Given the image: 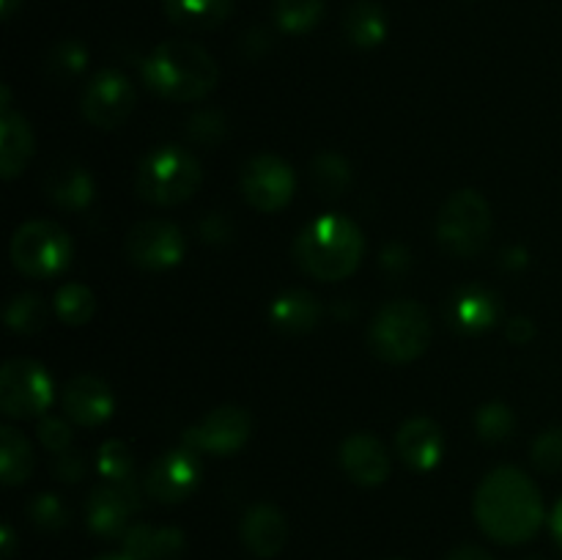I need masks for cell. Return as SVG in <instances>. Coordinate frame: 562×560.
<instances>
[{"label":"cell","mask_w":562,"mask_h":560,"mask_svg":"<svg viewBox=\"0 0 562 560\" xmlns=\"http://www.w3.org/2000/svg\"><path fill=\"white\" fill-rule=\"evenodd\" d=\"M492 236V206L477 190H459L442 203L437 217V239L450 256L472 258Z\"/></svg>","instance_id":"obj_6"},{"label":"cell","mask_w":562,"mask_h":560,"mask_svg":"<svg viewBox=\"0 0 562 560\" xmlns=\"http://www.w3.org/2000/svg\"><path fill=\"white\" fill-rule=\"evenodd\" d=\"M0 555H3V560L14 555V530H11V525H3V530H0Z\"/></svg>","instance_id":"obj_42"},{"label":"cell","mask_w":562,"mask_h":560,"mask_svg":"<svg viewBox=\"0 0 562 560\" xmlns=\"http://www.w3.org/2000/svg\"><path fill=\"white\" fill-rule=\"evenodd\" d=\"M53 379L42 362L14 357L0 368V410L11 421L44 417L53 404Z\"/></svg>","instance_id":"obj_8"},{"label":"cell","mask_w":562,"mask_h":560,"mask_svg":"<svg viewBox=\"0 0 562 560\" xmlns=\"http://www.w3.org/2000/svg\"><path fill=\"white\" fill-rule=\"evenodd\" d=\"M395 453L409 470L431 472L442 461V428L431 417H409L395 434Z\"/></svg>","instance_id":"obj_17"},{"label":"cell","mask_w":562,"mask_h":560,"mask_svg":"<svg viewBox=\"0 0 562 560\" xmlns=\"http://www.w3.org/2000/svg\"><path fill=\"white\" fill-rule=\"evenodd\" d=\"M143 80L168 102H201L217 88L220 66L201 44L168 38L143 60Z\"/></svg>","instance_id":"obj_3"},{"label":"cell","mask_w":562,"mask_h":560,"mask_svg":"<svg viewBox=\"0 0 562 560\" xmlns=\"http://www.w3.org/2000/svg\"><path fill=\"white\" fill-rule=\"evenodd\" d=\"M33 152H36V141H33V130L25 115L3 110L0 113V173L3 179H16L27 168Z\"/></svg>","instance_id":"obj_22"},{"label":"cell","mask_w":562,"mask_h":560,"mask_svg":"<svg viewBox=\"0 0 562 560\" xmlns=\"http://www.w3.org/2000/svg\"><path fill=\"white\" fill-rule=\"evenodd\" d=\"M250 412L241 410V406H217L209 415H203V421L187 428L181 443H184V448L195 450V453L231 456L250 439Z\"/></svg>","instance_id":"obj_11"},{"label":"cell","mask_w":562,"mask_h":560,"mask_svg":"<svg viewBox=\"0 0 562 560\" xmlns=\"http://www.w3.org/2000/svg\"><path fill=\"white\" fill-rule=\"evenodd\" d=\"M532 461L541 472H562V426H552L547 432L538 434L536 445H532Z\"/></svg>","instance_id":"obj_35"},{"label":"cell","mask_w":562,"mask_h":560,"mask_svg":"<svg viewBox=\"0 0 562 560\" xmlns=\"http://www.w3.org/2000/svg\"><path fill=\"white\" fill-rule=\"evenodd\" d=\"M201 234L206 242H225L231 236V223L225 220V214L214 212L201 223Z\"/></svg>","instance_id":"obj_39"},{"label":"cell","mask_w":562,"mask_h":560,"mask_svg":"<svg viewBox=\"0 0 562 560\" xmlns=\"http://www.w3.org/2000/svg\"><path fill=\"white\" fill-rule=\"evenodd\" d=\"M475 522L492 541L519 547L538 536L547 508L541 489L519 467H497L477 486L472 500Z\"/></svg>","instance_id":"obj_1"},{"label":"cell","mask_w":562,"mask_h":560,"mask_svg":"<svg viewBox=\"0 0 562 560\" xmlns=\"http://www.w3.org/2000/svg\"><path fill=\"white\" fill-rule=\"evenodd\" d=\"M549 527H552L554 541H558L560 549H562V497L558 500V505H554L552 516H549Z\"/></svg>","instance_id":"obj_43"},{"label":"cell","mask_w":562,"mask_h":560,"mask_svg":"<svg viewBox=\"0 0 562 560\" xmlns=\"http://www.w3.org/2000/svg\"><path fill=\"white\" fill-rule=\"evenodd\" d=\"M505 335H508L510 344L521 346V344H527V340L536 338V324L525 316H516V318H510L508 327H505Z\"/></svg>","instance_id":"obj_40"},{"label":"cell","mask_w":562,"mask_h":560,"mask_svg":"<svg viewBox=\"0 0 562 560\" xmlns=\"http://www.w3.org/2000/svg\"><path fill=\"white\" fill-rule=\"evenodd\" d=\"M239 187L245 201L256 212L274 214L291 203L296 192V176L285 159L278 154H256L241 168Z\"/></svg>","instance_id":"obj_9"},{"label":"cell","mask_w":562,"mask_h":560,"mask_svg":"<svg viewBox=\"0 0 562 560\" xmlns=\"http://www.w3.org/2000/svg\"><path fill=\"white\" fill-rule=\"evenodd\" d=\"M318 322H322V305H318L311 291L291 289L285 294L274 296L272 305H269V324L278 333L305 335L316 329Z\"/></svg>","instance_id":"obj_23"},{"label":"cell","mask_w":562,"mask_h":560,"mask_svg":"<svg viewBox=\"0 0 562 560\" xmlns=\"http://www.w3.org/2000/svg\"><path fill=\"white\" fill-rule=\"evenodd\" d=\"M97 472L102 475V481H135V459H132V450L126 448V443H121V439L102 443L97 453Z\"/></svg>","instance_id":"obj_31"},{"label":"cell","mask_w":562,"mask_h":560,"mask_svg":"<svg viewBox=\"0 0 562 560\" xmlns=\"http://www.w3.org/2000/svg\"><path fill=\"white\" fill-rule=\"evenodd\" d=\"M475 432L486 443H503L516 432L514 410L508 404H499V401L481 406L475 415Z\"/></svg>","instance_id":"obj_32"},{"label":"cell","mask_w":562,"mask_h":560,"mask_svg":"<svg viewBox=\"0 0 562 560\" xmlns=\"http://www.w3.org/2000/svg\"><path fill=\"white\" fill-rule=\"evenodd\" d=\"M5 327L14 335H36L42 333L44 324H47V305L38 294H16L11 296V302L5 305Z\"/></svg>","instance_id":"obj_28"},{"label":"cell","mask_w":562,"mask_h":560,"mask_svg":"<svg viewBox=\"0 0 562 560\" xmlns=\"http://www.w3.org/2000/svg\"><path fill=\"white\" fill-rule=\"evenodd\" d=\"M27 519L33 522L36 530L58 533L69 525V508H66L64 500H60L58 494H36V497L27 503Z\"/></svg>","instance_id":"obj_34"},{"label":"cell","mask_w":562,"mask_h":560,"mask_svg":"<svg viewBox=\"0 0 562 560\" xmlns=\"http://www.w3.org/2000/svg\"><path fill=\"white\" fill-rule=\"evenodd\" d=\"M38 443L49 450V453H64L71 448V428L64 417L44 415L38 421Z\"/></svg>","instance_id":"obj_36"},{"label":"cell","mask_w":562,"mask_h":560,"mask_svg":"<svg viewBox=\"0 0 562 560\" xmlns=\"http://www.w3.org/2000/svg\"><path fill=\"white\" fill-rule=\"evenodd\" d=\"M93 560H132V558H126L124 552H110V555H99V558Z\"/></svg>","instance_id":"obj_45"},{"label":"cell","mask_w":562,"mask_h":560,"mask_svg":"<svg viewBox=\"0 0 562 560\" xmlns=\"http://www.w3.org/2000/svg\"><path fill=\"white\" fill-rule=\"evenodd\" d=\"M340 467L357 486H379L390 478V453L373 434L357 432L340 445Z\"/></svg>","instance_id":"obj_18"},{"label":"cell","mask_w":562,"mask_h":560,"mask_svg":"<svg viewBox=\"0 0 562 560\" xmlns=\"http://www.w3.org/2000/svg\"><path fill=\"white\" fill-rule=\"evenodd\" d=\"M11 264L33 280L58 278L71 261V239L53 220H27L11 236Z\"/></svg>","instance_id":"obj_7"},{"label":"cell","mask_w":562,"mask_h":560,"mask_svg":"<svg viewBox=\"0 0 562 560\" xmlns=\"http://www.w3.org/2000/svg\"><path fill=\"white\" fill-rule=\"evenodd\" d=\"M187 250L184 234L170 220H140L126 236V256L135 267L148 272H162V269L181 264Z\"/></svg>","instance_id":"obj_13"},{"label":"cell","mask_w":562,"mask_h":560,"mask_svg":"<svg viewBox=\"0 0 562 560\" xmlns=\"http://www.w3.org/2000/svg\"><path fill=\"white\" fill-rule=\"evenodd\" d=\"M140 489L135 481H102L86 500V525L99 538H121L140 511Z\"/></svg>","instance_id":"obj_10"},{"label":"cell","mask_w":562,"mask_h":560,"mask_svg":"<svg viewBox=\"0 0 562 560\" xmlns=\"http://www.w3.org/2000/svg\"><path fill=\"white\" fill-rule=\"evenodd\" d=\"M88 64V49L86 44L77 42V38H64L60 44H55L53 53L47 58V71L55 80H71V77L82 75Z\"/></svg>","instance_id":"obj_33"},{"label":"cell","mask_w":562,"mask_h":560,"mask_svg":"<svg viewBox=\"0 0 562 560\" xmlns=\"http://www.w3.org/2000/svg\"><path fill=\"white\" fill-rule=\"evenodd\" d=\"M135 108V88L130 77L115 69H102L88 80L82 91V115L97 130H115Z\"/></svg>","instance_id":"obj_14"},{"label":"cell","mask_w":562,"mask_h":560,"mask_svg":"<svg viewBox=\"0 0 562 560\" xmlns=\"http://www.w3.org/2000/svg\"><path fill=\"white\" fill-rule=\"evenodd\" d=\"M187 538L179 527H157L137 522L121 536V552L132 560H181Z\"/></svg>","instance_id":"obj_19"},{"label":"cell","mask_w":562,"mask_h":560,"mask_svg":"<svg viewBox=\"0 0 562 560\" xmlns=\"http://www.w3.org/2000/svg\"><path fill=\"white\" fill-rule=\"evenodd\" d=\"M88 470V461L82 459L80 450H64V453H55V461H53V475L58 478V481H66V483H77L82 475H86Z\"/></svg>","instance_id":"obj_38"},{"label":"cell","mask_w":562,"mask_h":560,"mask_svg":"<svg viewBox=\"0 0 562 560\" xmlns=\"http://www.w3.org/2000/svg\"><path fill=\"white\" fill-rule=\"evenodd\" d=\"M198 483H201V459L195 450L181 445L176 450H165L151 461L146 478H143V492L157 503L176 505L192 497Z\"/></svg>","instance_id":"obj_12"},{"label":"cell","mask_w":562,"mask_h":560,"mask_svg":"<svg viewBox=\"0 0 562 560\" xmlns=\"http://www.w3.org/2000/svg\"><path fill=\"white\" fill-rule=\"evenodd\" d=\"M187 132H190V137L195 143H206V146H212V143H217L220 137L225 135V119L217 113V110H201V113L190 119Z\"/></svg>","instance_id":"obj_37"},{"label":"cell","mask_w":562,"mask_h":560,"mask_svg":"<svg viewBox=\"0 0 562 560\" xmlns=\"http://www.w3.org/2000/svg\"><path fill=\"white\" fill-rule=\"evenodd\" d=\"M234 11V0H165V14L184 31H212Z\"/></svg>","instance_id":"obj_24"},{"label":"cell","mask_w":562,"mask_h":560,"mask_svg":"<svg viewBox=\"0 0 562 560\" xmlns=\"http://www.w3.org/2000/svg\"><path fill=\"white\" fill-rule=\"evenodd\" d=\"M241 544L256 558L269 560L283 552L289 541V519L283 511L272 503H256L245 511L239 525Z\"/></svg>","instance_id":"obj_16"},{"label":"cell","mask_w":562,"mask_h":560,"mask_svg":"<svg viewBox=\"0 0 562 560\" xmlns=\"http://www.w3.org/2000/svg\"><path fill=\"white\" fill-rule=\"evenodd\" d=\"M44 195L66 212H82L93 201V179L82 165L64 159L53 165L42 181Z\"/></svg>","instance_id":"obj_21"},{"label":"cell","mask_w":562,"mask_h":560,"mask_svg":"<svg viewBox=\"0 0 562 560\" xmlns=\"http://www.w3.org/2000/svg\"><path fill=\"white\" fill-rule=\"evenodd\" d=\"M198 184H201V163L190 148L173 143L148 152L135 179L137 195L162 209L190 201Z\"/></svg>","instance_id":"obj_5"},{"label":"cell","mask_w":562,"mask_h":560,"mask_svg":"<svg viewBox=\"0 0 562 560\" xmlns=\"http://www.w3.org/2000/svg\"><path fill=\"white\" fill-rule=\"evenodd\" d=\"M431 316L415 300H395L379 307L368 327V346L390 366H406L417 360L431 344Z\"/></svg>","instance_id":"obj_4"},{"label":"cell","mask_w":562,"mask_h":560,"mask_svg":"<svg viewBox=\"0 0 562 560\" xmlns=\"http://www.w3.org/2000/svg\"><path fill=\"white\" fill-rule=\"evenodd\" d=\"M93 307H97L93 291L82 283H66L55 294V313L69 327H82V324L91 322Z\"/></svg>","instance_id":"obj_30"},{"label":"cell","mask_w":562,"mask_h":560,"mask_svg":"<svg viewBox=\"0 0 562 560\" xmlns=\"http://www.w3.org/2000/svg\"><path fill=\"white\" fill-rule=\"evenodd\" d=\"M115 399L108 384L93 373H77L64 390V415L77 426H102L113 417Z\"/></svg>","instance_id":"obj_15"},{"label":"cell","mask_w":562,"mask_h":560,"mask_svg":"<svg viewBox=\"0 0 562 560\" xmlns=\"http://www.w3.org/2000/svg\"><path fill=\"white\" fill-rule=\"evenodd\" d=\"M344 31L355 47L373 49L387 38V11L373 0H357L344 16Z\"/></svg>","instance_id":"obj_25"},{"label":"cell","mask_w":562,"mask_h":560,"mask_svg":"<svg viewBox=\"0 0 562 560\" xmlns=\"http://www.w3.org/2000/svg\"><path fill=\"white\" fill-rule=\"evenodd\" d=\"M36 467L31 443L16 428H0V478L5 486H22Z\"/></svg>","instance_id":"obj_26"},{"label":"cell","mask_w":562,"mask_h":560,"mask_svg":"<svg viewBox=\"0 0 562 560\" xmlns=\"http://www.w3.org/2000/svg\"><path fill=\"white\" fill-rule=\"evenodd\" d=\"M311 181L316 187L318 195L324 198H340L351 184V168L340 154L322 152L313 159Z\"/></svg>","instance_id":"obj_27"},{"label":"cell","mask_w":562,"mask_h":560,"mask_svg":"<svg viewBox=\"0 0 562 560\" xmlns=\"http://www.w3.org/2000/svg\"><path fill=\"white\" fill-rule=\"evenodd\" d=\"M20 3H22V0H0V5H3V16H5V20H9V16L14 14L16 5H20Z\"/></svg>","instance_id":"obj_44"},{"label":"cell","mask_w":562,"mask_h":560,"mask_svg":"<svg viewBox=\"0 0 562 560\" xmlns=\"http://www.w3.org/2000/svg\"><path fill=\"white\" fill-rule=\"evenodd\" d=\"M445 560H494V558L483 547H475V544H461V547H456Z\"/></svg>","instance_id":"obj_41"},{"label":"cell","mask_w":562,"mask_h":560,"mask_svg":"<svg viewBox=\"0 0 562 560\" xmlns=\"http://www.w3.org/2000/svg\"><path fill=\"white\" fill-rule=\"evenodd\" d=\"M450 324L461 333H486L503 316V305H499V296L494 291L483 289V285H467V289L456 291L453 300L448 307Z\"/></svg>","instance_id":"obj_20"},{"label":"cell","mask_w":562,"mask_h":560,"mask_svg":"<svg viewBox=\"0 0 562 560\" xmlns=\"http://www.w3.org/2000/svg\"><path fill=\"white\" fill-rule=\"evenodd\" d=\"M366 256V236L355 220L338 212L311 220L294 239V261L307 278L338 283L357 272Z\"/></svg>","instance_id":"obj_2"},{"label":"cell","mask_w":562,"mask_h":560,"mask_svg":"<svg viewBox=\"0 0 562 560\" xmlns=\"http://www.w3.org/2000/svg\"><path fill=\"white\" fill-rule=\"evenodd\" d=\"M272 14L280 31L300 36L322 22L324 0H274Z\"/></svg>","instance_id":"obj_29"}]
</instances>
